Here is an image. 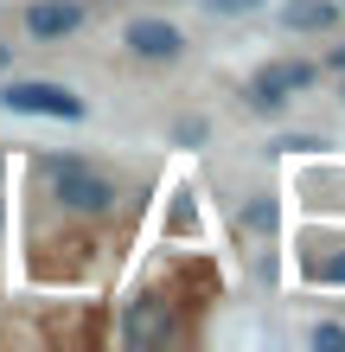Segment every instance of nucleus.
<instances>
[{
    "mask_svg": "<svg viewBox=\"0 0 345 352\" xmlns=\"http://www.w3.org/2000/svg\"><path fill=\"white\" fill-rule=\"evenodd\" d=\"M45 173H51V192H58V205L64 212H77V218H109L115 212V179L109 173H96L90 160H45Z\"/></svg>",
    "mask_w": 345,
    "mask_h": 352,
    "instance_id": "1",
    "label": "nucleus"
},
{
    "mask_svg": "<svg viewBox=\"0 0 345 352\" xmlns=\"http://www.w3.org/2000/svg\"><path fill=\"white\" fill-rule=\"evenodd\" d=\"M0 109L13 116H45V122H84V96L64 84H45V77H13L0 90Z\"/></svg>",
    "mask_w": 345,
    "mask_h": 352,
    "instance_id": "2",
    "label": "nucleus"
},
{
    "mask_svg": "<svg viewBox=\"0 0 345 352\" xmlns=\"http://www.w3.org/2000/svg\"><path fill=\"white\" fill-rule=\"evenodd\" d=\"M115 333H121L128 352H160V346L179 333V320H173V307L160 301V295H141V301L121 307V327H115Z\"/></svg>",
    "mask_w": 345,
    "mask_h": 352,
    "instance_id": "3",
    "label": "nucleus"
},
{
    "mask_svg": "<svg viewBox=\"0 0 345 352\" xmlns=\"http://www.w3.org/2000/svg\"><path fill=\"white\" fill-rule=\"evenodd\" d=\"M313 77H320L313 65H269V71L250 77V90H243V96H250V109H281V102H288L294 90H307Z\"/></svg>",
    "mask_w": 345,
    "mask_h": 352,
    "instance_id": "4",
    "label": "nucleus"
},
{
    "mask_svg": "<svg viewBox=\"0 0 345 352\" xmlns=\"http://www.w3.org/2000/svg\"><path fill=\"white\" fill-rule=\"evenodd\" d=\"M128 52L147 58V65H173V58H186V32L167 26V19H128Z\"/></svg>",
    "mask_w": 345,
    "mask_h": 352,
    "instance_id": "5",
    "label": "nucleus"
},
{
    "mask_svg": "<svg viewBox=\"0 0 345 352\" xmlns=\"http://www.w3.org/2000/svg\"><path fill=\"white\" fill-rule=\"evenodd\" d=\"M77 26H84V7H77V0H32V7H26V32L45 38V45L71 38Z\"/></svg>",
    "mask_w": 345,
    "mask_h": 352,
    "instance_id": "6",
    "label": "nucleus"
},
{
    "mask_svg": "<svg viewBox=\"0 0 345 352\" xmlns=\"http://www.w3.org/2000/svg\"><path fill=\"white\" fill-rule=\"evenodd\" d=\"M333 19H339L333 0H288V7H281V26L288 32H326Z\"/></svg>",
    "mask_w": 345,
    "mask_h": 352,
    "instance_id": "7",
    "label": "nucleus"
},
{
    "mask_svg": "<svg viewBox=\"0 0 345 352\" xmlns=\"http://www.w3.org/2000/svg\"><path fill=\"white\" fill-rule=\"evenodd\" d=\"M205 7H211L217 19H243V13H256L262 0H205Z\"/></svg>",
    "mask_w": 345,
    "mask_h": 352,
    "instance_id": "8",
    "label": "nucleus"
},
{
    "mask_svg": "<svg viewBox=\"0 0 345 352\" xmlns=\"http://www.w3.org/2000/svg\"><path fill=\"white\" fill-rule=\"evenodd\" d=\"M313 346H333V352H345V327H333V320H320L313 333H307Z\"/></svg>",
    "mask_w": 345,
    "mask_h": 352,
    "instance_id": "9",
    "label": "nucleus"
},
{
    "mask_svg": "<svg viewBox=\"0 0 345 352\" xmlns=\"http://www.w3.org/2000/svg\"><path fill=\"white\" fill-rule=\"evenodd\" d=\"M320 282H333V288H345V256H339V263H326V269H320Z\"/></svg>",
    "mask_w": 345,
    "mask_h": 352,
    "instance_id": "10",
    "label": "nucleus"
},
{
    "mask_svg": "<svg viewBox=\"0 0 345 352\" xmlns=\"http://www.w3.org/2000/svg\"><path fill=\"white\" fill-rule=\"evenodd\" d=\"M326 71H333V77H345V45H333V52H326Z\"/></svg>",
    "mask_w": 345,
    "mask_h": 352,
    "instance_id": "11",
    "label": "nucleus"
},
{
    "mask_svg": "<svg viewBox=\"0 0 345 352\" xmlns=\"http://www.w3.org/2000/svg\"><path fill=\"white\" fill-rule=\"evenodd\" d=\"M7 65H13V52H7V45H0V71H7Z\"/></svg>",
    "mask_w": 345,
    "mask_h": 352,
    "instance_id": "12",
    "label": "nucleus"
}]
</instances>
